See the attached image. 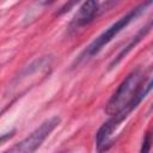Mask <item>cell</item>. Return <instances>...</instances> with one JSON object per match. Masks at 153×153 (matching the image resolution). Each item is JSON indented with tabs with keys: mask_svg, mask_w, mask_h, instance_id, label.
I'll use <instances>...</instances> for the list:
<instances>
[{
	"mask_svg": "<svg viewBox=\"0 0 153 153\" xmlns=\"http://www.w3.org/2000/svg\"><path fill=\"white\" fill-rule=\"evenodd\" d=\"M143 74L140 69L133 71L118 86L116 92L112 94V97L109 99L106 106H105V112L110 116L117 115L121 112L123 109L129 106L131 100L134 99V96L136 94L139 86L143 79Z\"/></svg>",
	"mask_w": 153,
	"mask_h": 153,
	"instance_id": "1",
	"label": "cell"
},
{
	"mask_svg": "<svg viewBox=\"0 0 153 153\" xmlns=\"http://www.w3.org/2000/svg\"><path fill=\"white\" fill-rule=\"evenodd\" d=\"M152 4V1H145V2H141L140 5H137L136 7L131 8L127 14H124L122 18H120L116 23H114L110 27H108L103 33H100L84 51V56L86 57H91L93 55H96L97 53H99V50L106 45L122 29H124L133 19H135L136 17H139L145 10L147 6H149Z\"/></svg>",
	"mask_w": 153,
	"mask_h": 153,
	"instance_id": "2",
	"label": "cell"
},
{
	"mask_svg": "<svg viewBox=\"0 0 153 153\" xmlns=\"http://www.w3.org/2000/svg\"><path fill=\"white\" fill-rule=\"evenodd\" d=\"M59 123H60V117L57 116H53L48 118L38 128H36L29 136H26L24 140L11 147L5 153H33L49 136V134L59 126Z\"/></svg>",
	"mask_w": 153,
	"mask_h": 153,
	"instance_id": "3",
	"label": "cell"
},
{
	"mask_svg": "<svg viewBox=\"0 0 153 153\" xmlns=\"http://www.w3.org/2000/svg\"><path fill=\"white\" fill-rule=\"evenodd\" d=\"M99 12V4L97 1H85L81 4V6L79 7L78 13L75 14V17L73 18L72 25L76 29V27H81L85 26L87 24H90L98 14Z\"/></svg>",
	"mask_w": 153,
	"mask_h": 153,
	"instance_id": "4",
	"label": "cell"
},
{
	"mask_svg": "<svg viewBox=\"0 0 153 153\" xmlns=\"http://www.w3.org/2000/svg\"><path fill=\"white\" fill-rule=\"evenodd\" d=\"M151 29H153V19H152L151 22H148L145 26H142V27L136 32L135 36H133V38H131L130 42L126 45V48H123V49L120 51V54L114 59V61L110 63V68H112V67H115L116 65H118V63L121 62V60H122L123 57H126V56L128 55V53H129V51H130V50H131V49H133V48H134V47H135V45H136V44H137V43H139V42H140V41H141V39L149 32V31H151Z\"/></svg>",
	"mask_w": 153,
	"mask_h": 153,
	"instance_id": "5",
	"label": "cell"
},
{
	"mask_svg": "<svg viewBox=\"0 0 153 153\" xmlns=\"http://www.w3.org/2000/svg\"><path fill=\"white\" fill-rule=\"evenodd\" d=\"M152 143H153V130H148L145 136H143V140H142V143H141V148H140V152L139 153H149L151 151V147H152Z\"/></svg>",
	"mask_w": 153,
	"mask_h": 153,
	"instance_id": "6",
	"label": "cell"
}]
</instances>
